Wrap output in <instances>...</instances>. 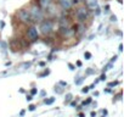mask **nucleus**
<instances>
[{
  "instance_id": "f257e3e1",
  "label": "nucleus",
  "mask_w": 124,
  "mask_h": 117,
  "mask_svg": "<svg viewBox=\"0 0 124 117\" xmlns=\"http://www.w3.org/2000/svg\"><path fill=\"white\" fill-rule=\"evenodd\" d=\"M28 12H29L32 23H40V22L45 18V12H44V10H41V9L37 5L35 1L29 6Z\"/></svg>"
},
{
  "instance_id": "f03ea898",
  "label": "nucleus",
  "mask_w": 124,
  "mask_h": 117,
  "mask_svg": "<svg viewBox=\"0 0 124 117\" xmlns=\"http://www.w3.org/2000/svg\"><path fill=\"white\" fill-rule=\"evenodd\" d=\"M54 26H55V21L51 17H45L40 23H39V33H41L44 37L51 35V33L54 32Z\"/></svg>"
},
{
  "instance_id": "7ed1b4c3",
  "label": "nucleus",
  "mask_w": 124,
  "mask_h": 117,
  "mask_svg": "<svg viewBox=\"0 0 124 117\" xmlns=\"http://www.w3.org/2000/svg\"><path fill=\"white\" fill-rule=\"evenodd\" d=\"M90 16V10L85 6V5H79L77 9H76V12H74V17L77 20V22H80V23H84Z\"/></svg>"
},
{
  "instance_id": "20e7f679",
  "label": "nucleus",
  "mask_w": 124,
  "mask_h": 117,
  "mask_svg": "<svg viewBox=\"0 0 124 117\" xmlns=\"http://www.w3.org/2000/svg\"><path fill=\"white\" fill-rule=\"evenodd\" d=\"M24 38L32 44V43H35L39 40V31L38 28L34 26V25H31L27 27L26 29V34H24Z\"/></svg>"
},
{
  "instance_id": "39448f33",
  "label": "nucleus",
  "mask_w": 124,
  "mask_h": 117,
  "mask_svg": "<svg viewBox=\"0 0 124 117\" xmlns=\"http://www.w3.org/2000/svg\"><path fill=\"white\" fill-rule=\"evenodd\" d=\"M16 17H17V21L22 25H29V26L32 25V20H31L28 9H20L16 12Z\"/></svg>"
},
{
  "instance_id": "423d86ee",
  "label": "nucleus",
  "mask_w": 124,
  "mask_h": 117,
  "mask_svg": "<svg viewBox=\"0 0 124 117\" xmlns=\"http://www.w3.org/2000/svg\"><path fill=\"white\" fill-rule=\"evenodd\" d=\"M58 34L61 35L62 39H73L76 37V32H74L73 26L66 27V28H58Z\"/></svg>"
},
{
  "instance_id": "0eeeda50",
  "label": "nucleus",
  "mask_w": 124,
  "mask_h": 117,
  "mask_svg": "<svg viewBox=\"0 0 124 117\" xmlns=\"http://www.w3.org/2000/svg\"><path fill=\"white\" fill-rule=\"evenodd\" d=\"M9 45H10V49H11L12 52H18V51H21V49H22L20 38H12V39L10 40Z\"/></svg>"
},
{
  "instance_id": "6e6552de",
  "label": "nucleus",
  "mask_w": 124,
  "mask_h": 117,
  "mask_svg": "<svg viewBox=\"0 0 124 117\" xmlns=\"http://www.w3.org/2000/svg\"><path fill=\"white\" fill-rule=\"evenodd\" d=\"M57 3H58V5L61 6V9L63 11H70L73 8L72 0H57Z\"/></svg>"
},
{
  "instance_id": "1a4fd4ad",
  "label": "nucleus",
  "mask_w": 124,
  "mask_h": 117,
  "mask_svg": "<svg viewBox=\"0 0 124 117\" xmlns=\"http://www.w3.org/2000/svg\"><path fill=\"white\" fill-rule=\"evenodd\" d=\"M66 27H71V20L70 17L62 16L58 18V28H66Z\"/></svg>"
},
{
  "instance_id": "9d476101",
  "label": "nucleus",
  "mask_w": 124,
  "mask_h": 117,
  "mask_svg": "<svg viewBox=\"0 0 124 117\" xmlns=\"http://www.w3.org/2000/svg\"><path fill=\"white\" fill-rule=\"evenodd\" d=\"M73 28H74L76 35H82V34H83V33L86 31V27H85V25H84V23H80V22L76 23V25L73 26Z\"/></svg>"
},
{
  "instance_id": "9b49d317",
  "label": "nucleus",
  "mask_w": 124,
  "mask_h": 117,
  "mask_svg": "<svg viewBox=\"0 0 124 117\" xmlns=\"http://www.w3.org/2000/svg\"><path fill=\"white\" fill-rule=\"evenodd\" d=\"M35 3H37V5L41 9V10H46L50 5H51V3H52V0H35Z\"/></svg>"
},
{
  "instance_id": "f8f14e48",
  "label": "nucleus",
  "mask_w": 124,
  "mask_h": 117,
  "mask_svg": "<svg viewBox=\"0 0 124 117\" xmlns=\"http://www.w3.org/2000/svg\"><path fill=\"white\" fill-rule=\"evenodd\" d=\"M83 1H84V5H85L90 11L99 6V5H97V0H83Z\"/></svg>"
},
{
  "instance_id": "ddd939ff",
  "label": "nucleus",
  "mask_w": 124,
  "mask_h": 117,
  "mask_svg": "<svg viewBox=\"0 0 124 117\" xmlns=\"http://www.w3.org/2000/svg\"><path fill=\"white\" fill-rule=\"evenodd\" d=\"M72 98H73V95H72L71 93H68V94H66V98H65V104H67V102H70V101L72 100Z\"/></svg>"
},
{
  "instance_id": "4468645a",
  "label": "nucleus",
  "mask_w": 124,
  "mask_h": 117,
  "mask_svg": "<svg viewBox=\"0 0 124 117\" xmlns=\"http://www.w3.org/2000/svg\"><path fill=\"white\" fill-rule=\"evenodd\" d=\"M55 101V98H49V99H44V102L46 104V105H51L52 102Z\"/></svg>"
},
{
  "instance_id": "2eb2a0df",
  "label": "nucleus",
  "mask_w": 124,
  "mask_h": 117,
  "mask_svg": "<svg viewBox=\"0 0 124 117\" xmlns=\"http://www.w3.org/2000/svg\"><path fill=\"white\" fill-rule=\"evenodd\" d=\"M55 92H56L57 94H62V93H63V88L60 87V85H56V87H55Z\"/></svg>"
},
{
  "instance_id": "dca6fc26",
  "label": "nucleus",
  "mask_w": 124,
  "mask_h": 117,
  "mask_svg": "<svg viewBox=\"0 0 124 117\" xmlns=\"http://www.w3.org/2000/svg\"><path fill=\"white\" fill-rule=\"evenodd\" d=\"M118 84H119V82H118V81L109 82V83H108V88H113V87H116V85H118Z\"/></svg>"
},
{
  "instance_id": "f3484780",
  "label": "nucleus",
  "mask_w": 124,
  "mask_h": 117,
  "mask_svg": "<svg viewBox=\"0 0 124 117\" xmlns=\"http://www.w3.org/2000/svg\"><path fill=\"white\" fill-rule=\"evenodd\" d=\"M91 52H89V51H85L84 52V57H85V60H90V58H91Z\"/></svg>"
},
{
  "instance_id": "a211bd4d",
  "label": "nucleus",
  "mask_w": 124,
  "mask_h": 117,
  "mask_svg": "<svg viewBox=\"0 0 124 117\" xmlns=\"http://www.w3.org/2000/svg\"><path fill=\"white\" fill-rule=\"evenodd\" d=\"M47 75H50V70H45L43 73H40V75H39V77L41 78V77H45V76H47Z\"/></svg>"
},
{
  "instance_id": "6ab92c4d",
  "label": "nucleus",
  "mask_w": 124,
  "mask_h": 117,
  "mask_svg": "<svg viewBox=\"0 0 124 117\" xmlns=\"http://www.w3.org/2000/svg\"><path fill=\"white\" fill-rule=\"evenodd\" d=\"M120 99H122V93H118V94L113 98V102H116L117 100H120Z\"/></svg>"
},
{
  "instance_id": "aec40b11",
  "label": "nucleus",
  "mask_w": 124,
  "mask_h": 117,
  "mask_svg": "<svg viewBox=\"0 0 124 117\" xmlns=\"http://www.w3.org/2000/svg\"><path fill=\"white\" fill-rule=\"evenodd\" d=\"M94 12H95V16H99V15L101 14V9L97 6V8H95V9H94Z\"/></svg>"
},
{
  "instance_id": "412c9836",
  "label": "nucleus",
  "mask_w": 124,
  "mask_h": 117,
  "mask_svg": "<svg viewBox=\"0 0 124 117\" xmlns=\"http://www.w3.org/2000/svg\"><path fill=\"white\" fill-rule=\"evenodd\" d=\"M93 73H95V70H93V68H88L86 71H85V75H93Z\"/></svg>"
},
{
  "instance_id": "4be33fe9",
  "label": "nucleus",
  "mask_w": 124,
  "mask_h": 117,
  "mask_svg": "<svg viewBox=\"0 0 124 117\" xmlns=\"http://www.w3.org/2000/svg\"><path fill=\"white\" fill-rule=\"evenodd\" d=\"M90 102H91V98H88L86 100H84V101H83L82 106H85V105H88V104H90Z\"/></svg>"
},
{
  "instance_id": "5701e85b",
  "label": "nucleus",
  "mask_w": 124,
  "mask_h": 117,
  "mask_svg": "<svg viewBox=\"0 0 124 117\" xmlns=\"http://www.w3.org/2000/svg\"><path fill=\"white\" fill-rule=\"evenodd\" d=\"M29 66H31V62H24L21 65V68H28Z\"/></svg>"
},
{
  "instance_id": "b1692460",
  "label": "nucleus",
  "mask_w": 124,
  "mask_h": 117,
  "mask_svg": "<svg viewBox=\"0 0 124 117\" xmlns=\"http://www.w3.org/2000/svg\"><path fill=\"white\" fill-rule=\"evenodd\" d=\"M111 67H112V64H111V62H109V64H108V65H106V66H105V67H103V72H106V71H107V70H111Z\"/></svg>"
},
{
  "instance_id": "393cba45",
  "label": "nucleus",
  "mask_w": 124,
  "mask_h": 117,
  "mask_svg": "<svg viewBox=\"0 0 124 117\" xmlns=\"http://www.w3.org/2000/svg\"><path fill=\"white\" fill-rule=\"evenodd\" d=\"M37 93H38V89L37 88H32L31 89V95H35Z\"/></svg>"
},
{
  "instance_id": "a878e982",
  "label": "nucleus",
  "mask_w": 124,
  "mask_h": 117,
  "mask_svg": "<svg viewBox=\"0 0 124 117\" xmlns=\"http://www.w3.org/2000/svg\"><path fill=\"white\" fill-rule=\"evenodd\" d=\"M35 107H37L35 105H33V104H31V105L28 106V110H29V111H34V110H35Z\"/></svg>"
},
{
  "instance_id": "bb28decb",
  "label": "nucleus",
  "mask_w": 124,
  "mask_h": 117,
  "mask_svg": "<svg viewBox=\"0 0 124 117\" xmlns=\"http://www.w3.org/2000/svg\"><path fill=\"white\" fill-rule=\"evenodd\" d=\"M84 79H85V78H83V77H80L79 79H77V81H76V84H82V82H83Z\"/></svg>"
},
{
  "instance_id": "cd10ccee",
  "label": "nucleus",
  "mask_w": 124,
  "mask_h": 117,
  "mask_svg": "<svg viewBox=\"0 0 124 117\" xmlns=\"http://www.w3.org/2000/svg\"><path fill=\"white\" fill-rule=\"evenodd\" d=\"M60 85H61V87H67V82H65V81H60Z\"/></svg>"
},
{
  "instance_id": "c85d7f7f",
  "label": "nucleus",
  "mask_w": 124,
  "mask_h": 117,
  "mask_svg": "<svg viewBox=\"0 0 124 117\" xmlns=\"http://www.w3.org/2000/svg\"><path fill=\"white\" fill-rule=\"evenodd\" d=\"M109 21H111V22H116V21H117V16H116V15H112Z\"/></svg>"
},
{
  "instance_id": "c756f323",
  "label": "nucleus",
  "mask_w": 124,
  "mask_h": 117,
  "mask_svg": "<svg viewBox=\"0 0 124 117\" xmlns=\"http://www.w3.org/2000/svg\"><path fill=\"white\" fill-rule=\"evenodd\" d=\"M68 67H70V70H71V71H74V70H76V66H74V65H72L71 62L68 64Z\"/></svg>"
},
{
  "instance_id": "7c9ffc66",
  "label": "nucleus",
  "mask_w": 124,
  "mask_h": 117,
  "mask_svg": "<svg viewBox=\"0 0 124 117\" xmlns=\"http://www.w3.org/2000/svg\"><path fill=\"white\" fill-rule=\"evenodd\" d=\"M99 81H106V75H105V73H102V75L100 76V78H99Z\"/></svg>"
},
{
  "instance_id": "2f4dec72",
  "label": "nucleus",
  "mask_w": 124,
  "mask_h": 117,
  "mask_svg": "<svg viewBox=\"0 0 124 117\" xmlns=\"http://www.w3.org/2000/svg\"><path fill=\"white\" fill-rule=\"evenodd\" d=\"M90 89H89V87H84V88H82V92L83 93H88Z\"/></svg>"
},
{
  "instance_id": "473e14b6",
  "label": "nucleus",
  "mask_w": 124,
  "mask_h": 117,
  "mask_svg": "<svg viewBox=\"0 0 124 117\" xmlns=\"http://www.w3.org/2000/svg\"><path fill=\"white\" fill-rule=\"evenodd\" d=\"M117 58H118V56H117V55H114V56H113V57L111 58V64H113V62H114V61L117 60Z\"/></svg>"
},
{
  "instance_id": "72a5a7b5",
  "label": "nucleus",
  "mask_w": 124,
  "mask_h": 117,
  "mask_svg": "<svg viewBox=\"0 0 124 117\" xmlns=\"http://www.w3.org/2000/svg\"><path fill=\"white\" fill-rule=\"evenodd\" d=\"M32 99H33V95H31V94H29V95H27V96H26V100H27V101H31V100H32Z\"/></svg>"
},
{
  "instance_id": "f704fd0d",
  "label": "nucleus",
  "mask_w": 124,
  "mask_h": 117,
  "mask_svg": "<svg viewBox=\"0 0 124 117\" xmlns=\"http://www.w3.org/2000/svg\"><path fill=\"white\" fill-rule=\"evenodd\" d=\"M103 10H105V12H108V11H109V5H106V6L103 8Z\"/></svg>"
},
{
  "instance_id": "c9c22d12",
  "label": "nucleus",
  "mask_w": 124,
  "mask_h": 117,
  "mask_svg": "<svg viewBox=\"0 0 124 117\" xmlns=\"http://www.w3.org/2000/svg\"><path fill=\"white\" fill-rule=\"evenodd\" d=\"M45 65H46V62H44V61H40V62H39V66H40V67H44Z\"/></svg>"
},
{
  "instance_id": "e433bc0d",
  "label": "nucleus",
  "mask_w": 124,
  "mask_h": 117,
  "mask_svg": "<svg viewBox=\"0 0 124 117\" xmlns=\"http://www.w3.org/2000/svg\"><path fill=\"white\" fill-rule=\"evenodd\" d=\"M24 113H26V110H21V112H20V116H24Z\"/></svg>"
},
{
  "instance_id": "4c0bfd02",
  "label": "nucleus",
  "mask_w": 124,
  "mask_h": 117,
  "mask_svg": "<svg viewBox=\"0 0 124 117\" xmlns=\"http://www.w3.org/2000/svg\"><path fill=\"white\" fill-rule=\"evenodd\" d=\"M90 116H91V117H96V112H95V111H91Z\"/></svg>"
},
{
  "instance_id": "58836bf2",
  "label": "nucleus",
  "mask_w": 124,
  "mask_h": 117,
  "mask_svg": "<svg viewBox=\"0 0 124 117\" xmlns=\"http://www.w3.org/2000/svg\"><path fill=\"white\" fill-rule=\"evenodd\" d=\"M118 49H119V51L122 52V51H123V44H119V48H118Z\"/></svg>"
},
{
  "instance_id": "ea45409f",
  "label": "nucleus",
  "mask_w": 124,
  "mask_h": 117,
  "mask_svg": "<svg viewBox=\"0 0 124 117\" xmlns=\"http://www.w3.org/2000/svg\"><path fill=\"white\" fill-rule=\"evenodd\" d=\"M82 65H83L82 61H77V66H78V67H82Z\"/></svg>"
},
{
  "instance_id": "a19ab883",
  "label": "nucleus",
  "mask_w": 124,
  "mask_h": 117,
  "mask_svg": "<svg viewBox=\"0 0 124 117\" xmlns=\"http://www.w3.org/2000/svg\"><path fill=\"white\" fill-rule=\"evenodd\" d=\"M107 113H108V111H107V110H102V115H103V116H106Z\"/></svg>"
},
{
  "instance_id": "79ce46f5",
  "label": "nucleus",
  "mask_w": 124,
  "mask_h": 117,
  "mask_svg": "<svg viewBox=\"0 0 124 117\" xmlns=\"http://www.w3.org/2000/svg\"><path fill=\"white\" fill-rule=\"evenodd\" d=\"M71 106H77V101H72L71 102Z\"/></svg>"
},
{
  "instance_id": "37998d69",
  "label": "nucleus",
  "mask_w": 124,
  "mask_h": 117,
  "mask_svg": "<svg viewBox=\"0 0 124 117\" xmlns=\"http://www.w3.org/2000/svg\"><path fill=\"white\" fill-rule=\"evenodd\" d=\"M105 92H106V93H112V90H111L109 88H107V89H105Z\"/></svg>"
},
{
  "instance_id": "c03bdc74",
  "label": "nucleus",
  "mask_w": 124,
  "mask_h": 117,
  "mask_svg": "<svg viewBox=\"0 0 124 117\" xmlns=\"http://www.w3.org/2000/svg\"><path fill=\"white\" fill-rule=\"evenodd\" d=\"M94 87H95V83H93V84L89 87V89H94Z\"/></svg>"
},
{
  "instance_id": "a18cd8bd",
  "label": "nucleus",
  "mask_w": 124,
  "mask_h": 117,
  "mask_svg": "<svg viewBox=\"0 0 124 117\" xmlns=\"http://www.w3.org/2000/svg\"><path fill=\"white\" fill-rule=\"evenodd\" d=\"M45 94H46V93H45V90H43V92L40 93V95H41V96H45Z\"/></svg>"
},
{
  "instance_id": "49530a36",
  "label": "nucleus",
  "mask_w": 124,
  "mask_h": 117,
  "mask_svg": "<svg viewBox=\"0 0 124 117\" xmlns=\"http://www.w3.org/2000/svg\"><path fill=\"white\" fill-rule=\"evenodd\" d=\"M4 26H5V23H4V22H0V27L4 28Z\"/></svg>"
},
{
  "instance_id": "de8ad7c7",
  "label": "nucleus",
  "mask_w": 124,
  "mask_h": 117,
  "mask_svg": "<svg viewBox=\"0 0 124 117\" xmlns=\"http://www.w3.org/2000/svg\"><path fill=\"white\" fill-rule=\"evenodd\" d=\"M94 96H99V92H95L94 93Z\"/></svg>"
},
{
  "instance_id": "09e8293b",
  "label": "nucleus",
  "mask_w": 124,
  "mask_h": 117,
  "mask_svg": "<svg viewBox=\"0 0 124 117\" xmlns=\"http://www.w3.org/2000/svg\"><path fill=\"white\" fill-rule=\"evenodd\" d=\"M118 3H119V4H122V0H118Z\"/></svg>"
},
{
  "instance_id": "8fccbe9b",
  "label": "nucleus",
  "mask_w": 124,
  "mask_h": 117,
  "mask_svg": "<svg viewBox=\"0 0 124 117\" xmlns=\"http://www.w3.org/2000/svg\"><path fill=\"white\" fill-rule=\"evenodd\" d=\"M102 117H106V116H102Z\"/></svg>"
}]
</instances>
